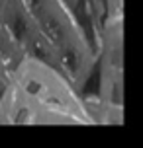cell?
I'll use <instances>...</instances> for the list:
<instances>
[{
    "label": "cell",
    "instance_id": "obj_1",
    "mask_svg": "<svg viewBox=\"0 0 143 148\" xmlns=\"http://www.w3.org/2000/svg\"><path fill=\"white\" fill-rule=\"evenodd\" d=\"M94 123L65 74L0 27V125Z\"/></svg>",
    "mask_w": 143,
    "mask_h": 148
}]
</instances>
